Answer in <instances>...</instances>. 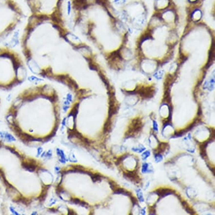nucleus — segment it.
I'll return each instance as SVG.
<instances>
[{
	"label": "nucleus",
	"instance_id": "nucleus-1",
	"mask_svg": "<svg viewBox=\"0 0 215 215\" xmlns=\"http://www.w3.org/2000/svg\"><path fill=\"white\" fill-rule=\"evenodd\" d=\"M27 68L72 93L84 87L86 68L96 63L91 48L66 26L29 17L20 39Z\"/></svg>",
	"mask_w": 215,
	"mask_h": 215
},
{
	"label": "nucleus",
	"instance_id": "nucleus-2",
	"mask_svg": "<svg viewBox=\"0 0 215 215\" xmlns=\"http://www.w3.org/2000/svg\"><path fill=\"white\" fill-rule=\"evenodd\" d=\"M14 136L27 146L46 144L57 134L61 121V100L58 91L46 82L21 90L5 114Z\"/></svg>",
	"mask_w": 215,
	"mask_h": 215
},
{
	"label": "nucleus",
	"instance_id": "nucleus-3",
	"mask_svg": "<svg viewBox=\"0 0 215 215\" xmlns=\"http://www.w3.org/2000/svg\"><path fill=\"white\" fill-rule=\"evenodd\" d=\"M14 167L0 171V181L9 198L24 208H32L46 202L54 183L48 166L40 158L12 145Z\"/></svg>",
	"mask_w": 215,
	"mask_h": 215
},
{
	"label": "nucleus",
	"instance_id": "nucleus-4",
	"mask_svg": "<svg viewBox=\"0 0 215 215\" xmlns=\"http://www.w3.org/2000/svg\"><path fill=\"white\" fill-rule=\"evenodd\" d=\"M27 77L22 55L11 47L0 45V91H11L22 84Z\"/></svg>",
	"mask_w": 215,
	"mask_h": 215
},
{
	"label": "nucleus",
	"instance_id": "nucleus-5",
	"mask_svg": "<svg viewBox=\"0 0 215 215\" xmlns=\"http://www.w3.org/2000/svg\"><path fill=\"white\" fill-rule=\"evenodd\" d=\"M24 17L15 0H0V42L17 29Z\"/></svg>",
	"mask_w": 215,
	"mask_h": 215
},
{
	"label": "nucleus",
	"instance_id": "nucleus-6",
	"mask_svg": "<svg viewBox=\"0 0 215 215\" xmlns=\"http://www.w3.org/2000/svg\"><path fill=\"white\" fill-rule=\"evenodd\" d=\"M142 128V123L140 118H135L132 121L127 131L126 132V137L130 138L134 136L139 133Z\"/></svg>",
	"mask_w": 215,
	"mask_h": 215
},
{
	"label": "nucleus",
	"instance_id": "nucleus-7",
	"mask_svg": "<svg viewBox=\"0 0 215 215\" xmlns=\"http://www.w3.org/2000/svg\"><path fill=\"white\" fill-rule=\"evenodd\" d=\"M136 93H139L141 96L145 99L151 98L154 94L155 90L153 87H141L139 90L135 91Z\"/></svg>",
	"mask_w": 215,
	"mask_h": 215
},
{
	"label": "nucleus",
	"instance_id": "nucleus-8",
	"mask_svg": "<svg viewBox=\"0 0 215 215\" xmlns=\"http://www.w3.org/2000/svg\"><path fill=\"white\" fill-rule=\"evenodd\" d=\"M155 194L159 196L160 198H163L164 196H169V195L174 194L176 193L175 191L171 189L166 188H160L156 190L154 192Z\"/></svg>",
	"mask_w": 215,
	"mask_h": 215
},
{
	"label": "nucleus",
	"instance_id": "nucleus-9",
	"mask_svg": "<svg viewBox=\"0 0 215 215\" xmlns=\"http://www.w3.org/2000/svg\"><path fill=\"white\" fill-rule=\"evenodd\" d=\"M123 175L124 177H126L127 178H129L131 181L137 182V183L140 181V178L139 177L138 173L136 171H129V172H124Z\"/></svg>",
	"mask_w": 215,
	"mask_h": 215
},
{
	"label": "nucleus",
	"instance_id": "nucleus-10",
	"mask_svg": "<svg viewBox=\"0 0 215 215\" xmlns=\"http://www.w3.org/2000/svg\"><path fill=\"white\" fill-rule=\"evenodd\" d=\"M214 141L212 139L209 138L208 140L205 141L203 143H202L199 146L200 149V154L203 158H205L206 157H207V152H206V148L208 145L209 143H210Z\"/></svg>",
	"mask_w": 215,
	"mask_h": 215
},
{
	"label": "nucleus",
	"instance_id": "nucleus-11",
	"mask_svg": "<svg viewBox=\"0 0 215 215\" xmlns=\"http://www.w3.org/2000/svg\"><path fill=\"white\" fill-rule=\"evenodd\" d=\"M167 148H169L168 144L167 142H160L159 144L158 148L155 150L157 151V153L155 154H161V153H164Z\"/></svg>",
	"mask_w": 215,
	"mask_h": 215
},
{
	"label": "nucleus",
	"instance_id": "nucleus-12",
	"mask_svg": "<svg viewBox=\"0 0 215 215\" xmlns=\"http://www.w3.org/2000/svg\"><path fill=\"white\" fill-rule=\"evenodd\" d=\"M181 205L182 206V207H183L184 209L187 211V214H189L190 215L196 214V212H195L194 209L191 208L189 206L187 201H185V200H182V201H181Z\"/></svg>",
	"mask_w": 215,
	"mask_h": 215
},
{
	"label": "nucleus",
	"instance_id": "nucleus-13",
	"mask_svg": "<svg viewBox=\"0 0 215 215\" xmlns=\"http://www.w3.org/2000/svg\"><path fill=\"white\" fill-rule=\"evenodd\" d=\"M113 193L114 194H122L128 196H131L132 195L131 193H130L127 190H125L124 189H121V188H118L116 190L114 191Z\"/></svg>",
	"mask_w": 215,
	"mask_h": 215
},
{
	"label": "nucleus",
	"instance_id": "nucleus-14",
	"mask_svg": "<svg viewBox=\"0 0 215 215\" xmlns=\"http://www.w3.org/2000/svg\"><path fill=\"white\" fill-rule=\"evenodd\" d=\"M136 193H137V196H138V197L139 198V200H140V202H143L144 201V199L143 198V196H142V193L141 192V190L140 189L137 190Z\"/></svg>",
	"mask_w": 215,
	"mask_h": 215
},
{
	"label": "nucleus",
	"instance_id": "nucleus-15",
	"mask_svg": "<svg viewBox=\"0 0 215 215\" xmlns=\"http://www.w3.org/2000/svg\"><path fill=\"white\" fill-rule=\"evenodd\" d=\"M127 157H128V155H126V154L123 155H122V156L120 157V158H118V159H117V162H115V165H118L119 164L121 163V162L123 161V160L124 159H125L127 158Z\"/></svg>",
	"mask_w": 215,
	"mask_h": 215
},
{
	"label": "nucleus",
	"instance_id": "nucleus-16",
	"mask_svg": "<svg viewBox=\"0 0 215 215\" xmlns=\"http://www.w3.org/2000/svg\"><path fill=\"white\" fill-rule=\"evenodd\" d=\"M186 132L185 131V130H181L179 132H177L175 133L174 136L172 137V138H177V137H181L183 135L184 133H185Z\"/></svg>",
	"mask_w": 215,
	"mask_h": 215
},
{
	"label": "nucleus",
	"instance_id": "nucleus-17",
	"mask_svg": "<svg viewBox=\"0 0 215 215\" xmlns=\"http://www.w3.org/2000/svg\"><path fill=\"white\" fill-rule=\"evenodd\" d=\"M155 161L156 162H158L161 161L162 160V155L160 154H155Z\"/></svg>",
	"mask_w": 215,
	"mask_h": 215
},
{
	"label": "nucleus",
	"instance_id": "nucleus-18",
	"mask_svg": "<svg viewBox=\"0 0 215 215\" xmlns=\"http://www.w3.org/2000/svg\"><path fill=\"white\" fill-rule=\"evenodd\" d=\"M148 164L147 163H144L142 165V173H146L148 171Z\"/></svg>",
	"mask_w": 215,
	"mask_h": 215
},
{
	"label": "nucleus",
	"instance_id": "nucleus-19",
	"mask_svg": "<svg viewBox=\"0 0 215 215\" xmlns=\"http://www.w3.org/2000/svg\"><path fill=\"white\" fill-rule=\"evenodd\" d=\"M129 197L130 198V199H131V202H132V204H133V206L136 205H137V204H138V201H137L136 199L134 197V196H133L131 195V196H130Z\"/></svg>",
	"mask_w": 215,
	"mask_h": 215
},
{
	"label": "nucleus",
	"instance_id": "nucleus-20",
	"mask_svg": "<svg viewBox=\"0 0 215 215\" xmlns=\"http://www.w3.org/2000/svg\"><path fill=\"white\" fill-rule=\"evenodd\" d=\"M150 154V151H145V152H144L143 154H142V159H146L149 156Z\"/></svg>",
	"mask_w": 215,
	"mask_h": 215
},
{
	"label": "nucleus",
	"instance_id": "nucleus-21",
	"mask_svg": "<svg viewBox=\"0 0 215 215\" xmlns=\"http://www.w3.org/2000/svg\"><path fill=\"white\" fill-rule=\"evenodd\" d=\"M155 210L154 207H149V215H155Z\"/></svg>",
	"mask_w": 215,
	"mask_h": 215
},
{
	"label": "nucleus",
	"instance_id": "nucleus-22",
	"mask_svg": "<svg viewBox=\"0 0 215 215\" xmlns=\"http://www.w3.org/2000/svg\"><path fill=\"white\" fill-rule=\"evenodd\" d=\"M153 129H154L155 131H158V124H157V122L155 121H153Z\"/></svg>",
	"mask_w": 215,
	"mask_h": 215
},
{
	"label": "nucleus",
	"instance_id": "nucleus-23",
	"mask_svg": "<svg viewBox=\"0 0 215 215\" xmlns=\"http://www.w3.org/2000/svg\"><path fill=\"white\" fill-rule=\"evenodd\" d=\"M145 149V148H142L141 149H135V148H133L132 149V150H133V151H138V152H139V153H141V152H142V151L143 150H144Z\"/></svg>",
	"mask_w": 215,
	"mask_h": 215
},
{
	"label": "nucleus",
	"instance_id": "nucleus-24",
	"mask_svg": "<svg viewBox=\"0 0 215 215\" xmlns=\"http://www.w3.org/2000/svg\"><path fill=\"white\" fill-rule=\"evenodd\" d=\"M202 112L201 108H199L198 111V113H197V114H198V116H200V115H202Z\"/></svg>",
	"mask_w": 215,
	"mask_h": 215
},
{
	"label": "nucleus",
	"instance_id": "nucleus-25",
	"mask_svg": "<svg viewBox=\"0 0 215 215\" xmlns=\"http://www.w3.org/2000/svg\"><path fill=\"white\" fill-rule=\"evenodd\" d=\"M141 211H142V212H141V214H142V215H145V210H144V209H142V210Z\"/></svg>",
	"mask_w": 215,
	"mask_h": 215
}]
</instances>
